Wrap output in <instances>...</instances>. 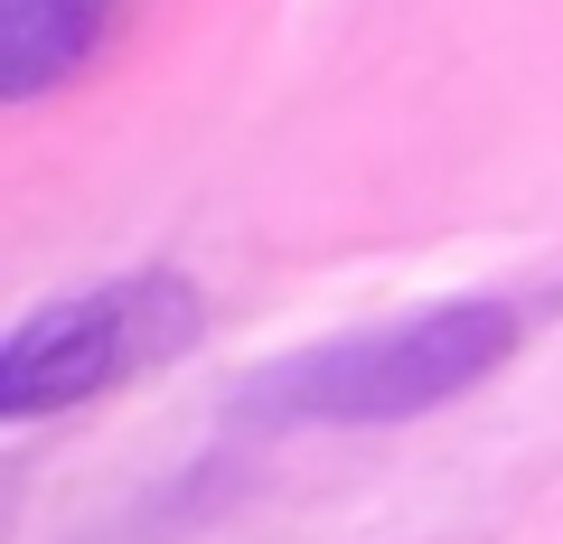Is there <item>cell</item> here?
Here are the masks:
<instances>
[{"label": "cell", "mask_w": 563, "mask_h": 544, "mask_svg": "<svg viewBox=\"0 0 563 544\" xmlns=\"http://www.w3.org/2000/svg\"><path fill=\"white\" fill-rule=\"evenodd\" d=\"M132 0H0V103H38L103 57Z\"/></svg>", "instance_id": "cell-3"}, {"label": "cell", "mask_w": 563, "mask_h": 544, "mask_svg": "<svg viewBox=\"0 0 563 544\" xmlns=\"http://www.w3.org/2000/svg\"><path fill=\"white\" fill-rule=\"evenodd\" d=\"M517 347L526 320L507 301H442L395 329H357V338H329L310 357L273 366L254 403L282 423H413V413H442L470 385H488Z\"/></svg>", "instance_id": "cell-1"}, {"label": "cell", "mask_w": 563, "mask_h": 544, "mask_svg": "<svg viewBox=\"0 0 563 544\" xmlns=\"http://www.w3.org/2000/svg\"><path fill=\"white\" fill-rule=\"evenodd\" d=\"M198 329H207V301H198L188 273H122V282L76 291V301H47L0 347V413L10 423L76 413V403L188 357Z\"/></svg>", "instance_id": "cell-2"}]
</instances>
